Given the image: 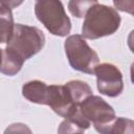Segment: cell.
<instances>
[{
  "label": "cell",
  "mask_w": 134,
  "mask_h": 134,
  "mask_svg": "<svg viewBox=\"0 0 134 134\" xmlns=\"http://www.w3.org/2000/svg\"><path fill=\"white\" fill-rule=\"evenodd\" d=\"M120 21V16L115 8L96 3L85 15L82 37L84 39L96 40L111 36L119 28Z\"/></svg>",
  "instance_id": "cell-1"
},
{
  "label": "cell",
  "mask_w": 134,
  "mask_h": 134,
  "mask_svg": "<svg viewBox=\"0 0 134 134\" xmlns=\"http://www.w3.org/2000/svg\"><path fill=\"white\" fill-rule=\"evenodd\" d=\"M44 45L45 36L41 29L35 26L15 24L5 49L25 62L42 50Z\"/></svg>",
  "instance_id": "cell-2"
},
{
  "label": "cell",
  "mask_w": 134,
  "mask_h": 134,
  "mask_svg": "<svg viewBox=\"0 0 134 134\" xmlns=\"http://www.w3.org/2000/svg\"><path fill=\"white\" fill-rule=\"evenodd\" d=\"M35 14L53 36L65 37L69 35L71 21L61 0H35Z\"/></svg>",
  "instance_id": "cell-3"
},
{
  "label": "cell",
  "mask_w": 134,
  "mask_h": 134,
  "mask_svg": "<svg viewBox=\"0 0 134 134\" xmlns=\"http://www.w3.org/2000/svg\"><path fill=\"white\" fill-rule=\"evenodd\" d=\"M64 48L72 69L87 74H92L94 72V68L98 64L99 58L81 35L67 37Z\"/></svg>",
  "instance_id": "cell-4"
},
{
  "label": "cell",
  "mask_w": 134,
  "mask_h": 134,
  "mask_svg": "<svg viewBox=\"0 0 134 134\" xmlns=\"http://www.w3.org/2000/svg\"><path fill=\"white\" fill-rule=\"evenodd\" d=\"M79 108L82 115L94 126L98 133L108 134L110 125L116 115L114 109L106 100L91 94L79 105Z\"/></svg>",
  "instance_id": "cell-5"
},
{
  "label": "cell",
  "mask_w": 134,
  "mask_h": 134,
  "mask_svg": "<svg viewBox=\"0 0 134 134\" xmlns=\"http://www.w3.org/2000/svg\"><path fill=\"white\" fill-rule=\"evenodd\" d=\"M98 91L109 97H116L124 90V81L120 70L113 64H97L94 68Z\"/></svg>",
  "instance_id": "cell-6"
},
{
  "label": "cell",
  "mask_w": 134,
  "mask_h": 134,
  "mask_svg": "<svg viewBox=\"0 0 134 134\" xmlns=\"http://www.w3.org/2000/svg\"><path fill=\"white\" fill-rule=\"evenodd\" d=\"M46 105L61 117H68L77 107L65 85H50L47 89Z\"/></svg>",
  "instance_id": "cell-7"
},
{
  "label": "cell",
  "mask_w": 134,
  "mask_h": 134,
  "mask_svg": "<svg viewBox=\"0 0 134 134\" xmlns=\"http://www.w3.org/2000/svg\"><path fill=\"white\" fill-rule=\"evenodd\" d=\"M47 89H48V85H46L42 81L39 80L29 81L23 85L22 94L30 103L46 105Z\"/></svg>",
  "instance_id": "cell-8"
},
{
  "label": "cell",
  "mask_w": 134,
  "mask_h": 134,
  "mask_svg": "<svg viewBox=\"0 0 134 134\" xmlns=\"http://www.w3.org/2000/svg\"><path fill=\"white\" fill-rule=\"evenodd\" d=\"M24 62L18 59L16 55L7 51L5 48L1 49V61H0V72L13 76L16 75L22 68Z\"/></svg>",
  "instance_id": "cell-9"
},
{
  "label": "cell",
  "mask_w": 134,
  "mask_h": 134,
  "mask_svg": "<svg viewBox=\"0 0 134 134\" xmlns=\"http://www.w3.org/2000/svg\"><path fill=\"white\" fill-rule=\"evenodd\" d=\"M65 86L68 89L72 100L76 105H80L87 96L92 94V89L90 88V86L83 81H79V80L69 81L68 83L65 84Z\"/></svg>",
  "instance_id": "cell-10"
},
{
  "label": "cell",
  "mask_w": 134,
  "mask_h": 134,
  "mask_svg": "<svg viewBox=\"0 0 134 134\" xmlns=\"http://www.w3.org/2000/svg\"><path fill=\"white\" fill-rule=\"evenodd\" d=\"M14 18L10 8L0 6V44L6 43L14 30Z\"/></svg>",
  "instance_id": "cell-11"
},
{
  "label": "cell",
  "mask_w": 134,
  "mask_h": 134,
  "mask_svg": "<svg viewBox=\"0 0 134 134\" xmlns=\"http://www.w3.org/2000/svg\"><path fill=\"white\" fill-rule=\"evenodd\" d=\"M97 3V0H69L68 9L75 18H84L88 9Z\"/></svg>",
  "instance_id": "cell-12"
},
{
  "label": "cell",
  "mask_w": 134,
  "mask_h": 134,
  "mask_svg": "<svg viewBox=\"0 0 134 134\" xmlns=\"http://www.w3.org/2000/svg\"><path fill=\"white\" fill-rule=\"evenodd\" d=\"M134 131V121L125 117H115L109 128L108 134H117V133H129L132 134Z\"/></svg>",
  "instance_id": "cell-13"
},
{
  "label": "cell",
  "mask_w": 134,
  "mask_h": 134,
  "mask_svg": "<svg viewBox=\"0 0 134 134\" xmlns=\"http://www.w3.org/2000/svg\"><path fill=\"white\" fill-rule=\"evenodd\" d=\"M113 4L116 9L133 15L134 13V0H113Z\"/></svg>",
  "instance_id": "cell-14"
},
{
  "label": "cell",
  "mask_w": 134,
  "mask_h": 134,
  "mask_svg": "<svg viewBox=\"0 0 134 134\" xmlns=\"http://www.w3.org/2000/svg\"><path fill=\"white\" fill-rule=\"evenodd\" d=\"M24 0H0V6L10 8L12 10L23 3Z\"/></svg>",
  "instance_id": "cell-15"
},
{
  "label": "cell",
  "mask_w": 134,
  "mask_h": 134,
  "mask_svg": "<svg viewBox=\"0 0 134 134\" xmlns=\"http://www.w3.org/2000/svg\"><path fill=\"white\" fill-rule=\"evenodd\" d=\"M0 61H1V49H0Z\"/></svg>",
  "instance_id": "cell-16"
}]
</instances>
